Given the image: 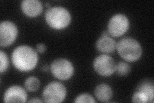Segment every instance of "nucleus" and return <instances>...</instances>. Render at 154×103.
I'll return each instance as SVG.
<instances>
[{"label":"nucleus","instance_id":"nucleus-10","mask_svg":"<svg viewBox=\"0 0 154 103\" xmlns=\"http://www.w3.org/2000/svg\"><path fill=\"white\" fill-rule=\"evenodd\" d=\"M42 5L38 0H24L21 2V10L28 17L38 16L42 11Z\"/></svg>","mask_w":154,"mask_h":103},{"label":"nucleus","instance_id":"nucleus-15","mask_svg":"<svg viewBox=\"0 0 154 103\" xmlns=\"http://www.w3.org/2000/svg\"><path fill=\"white\" fill-rule=\"evenodd\" d=\"M131 68L128 63L125 62H119L116 65L117 73L120 76H125L128 75L131 72Z\"/></svg>","mask_w":154,"mask_h":103},{"label":"nucleus","instance_id":"nucleus-6","mask_svg":"<svg viewBox=\"0 0 154 103\" xmlns=\"http://www.w3.org/2000/svg\"><path fill=\"white\" fill-rule=\"evenodd\" d=\"M129 25V20L126 16L122 14H116L110 19L107 32L112 37H118L128 31Z\"/></svg>","mask_w":154,"mask_h":103},{"label":"nucleus","instance_id":"nucleus-9","mask_svg":"<svg viewBox=\"0 0 154 103\" xmlns=\"http://www.w3.org/2000/svg\"><path fill=\"white\" fill-rule=\"evenodd\" d=\"M27 92L20 86L14 85L9 87L3 95L5 102H25L27 100Z\"/></svg>","mask_w":154,"mask_h":103},{"label":"nucleus","instance_id":"nucleus-19","mask_svg":"<svg viewBox=\"0 0 154 103\" xmlns=\"http://www.w3.org/2000/svg\"><path fill=\"white\" fill-rule=\"evenodd\" d=\"M46 50V46L45 44L38 43L36 46V51L38 53H44Z\"/></svg>","mask_w":154,"mask_h":103},{"label":"nucleus","instance_id":"nucleus-14","mask_svg":"<svg viewBox=\"0 0 154 103\" xmlns=\"http://www.w3.org/2000/svg\"><path fill=\"white\" fill-rule=\"evenodd\" d=\"M26 89L30 92H35L40 87V81L38 79L34 76L28 77L25 82Z\"/></svg>","mask_w":154,"mask_h":103},{"label":"nucleus","instance_id":"nucleus-16","mask_svg":"<svg viewBox=\"0 0 154 103\" xmlns=\"http://www.w3.org/2000/svg\"><path fill=\"white\" fill-rule=\"evenodd\" d=\"M9 66V60L7 55L3 50L0 51V72H5Z\"/></svg>","mask_w":154,"mask_h":103},{"label":"nucleus","instance_id":"nucleus-4","mask_svg":"<svg viewBox=\"0 0 154 103\" xmlns=\"http://www.w3.org/2000/svg\"><path fill=\"white\" fill-rule=\"evenodd\" d=\"M67 94L65 86L59 82H51L42 92L44 101L50 103H60L63 102Z\"/></svg>","mask_w":154,"mask_h":103},{"label":"nucleus","instance_id":"nucleus-3","mask_svg":"<svg viewBox=\"0 0 154 103\" xmlns=\"http://www.w3.org/2000/svg\"><path fill=\"white\" fill-rule=\"evenodd\" d=\"M119 55L128 62L137 61L142 56V47L136 40L132 37L122 39L116 45Z\"/></svg>","mask_w":154,"mask_h":103},{"label":"nucleus","instance_id":"nucleus-13","mask_svg":"<svg viewBox=\"0 0 154 103\" xmlns=\"http://www.w3.org/2000/svg\"><path fill=\"white\" fill-rule=\"evenodd\" d=\"M136 90L145 95L148 97L149 102H153L154 86L153 81L150 80L144 81L139 85Z\"/></svg>","mask_w":154,"mask_h":103},{"label":"nucleus","instance_id":"nucleus-1","mask_svg":"<svg viewBox=\"0 0 154 103\" xmlns=\"http://www.w3.org/2000/svg\"><path fill=\"white\" fill-rule=\"evenodd\" d=\"M38 60L37 52L27 45L17 47L14 49L12 54V62L14 67L21 72H28L34 69Z\"/></svg>","mask_w":154,"mask_h":103},{"label":"nucleus","instance_id":"nucleus-20","mask_svg":"<svg viewBox=\"0 0 154 103\" xmlns=\"http://www.w3.org/2000/svg\"><path fill=\"white\" fill-rule=\"evenodd\" d=\"M28 102H42V101L38 99H32L29 101Z\"/></svg>","mask_w":154,"mask_h":103},{"label":"nucleus","instance_id":"nucleus-2","mask_svg":"<svg viewBox=\"0 0 154 103\" xmlns=\"http://www.w3.org/2000/svg\"><path fill=\"white\" fill-rule=\"evenodd\" d=\"M45 18L48 25L55 30L66 28L71 21V16L68 10L62 7L49 8L45 12Z\"/></svg>","mask_w":154,"mask_h":103},{"label":"nucleus","instance_id":"nucleus-21","mask_svg":"<svg viewBox=\"0 0 154 103\" xmlns=\"http://www.w3.org/2000/svg\"><path fill=\"white\" fill-rule=\"evenodd\" d=\"M41 69L43 72H47L48 70H49V67H48V65H44L42 67Z\"/></svg>","mask_w":154,"mask_h":103},{"label":"nucleus","instance_id":"nucleus-11","mask_svg":"<svg viewBox=\"0 0 154 103\" xmlns=\"http://www.w3.org/2000/svg\"><path fill=\"white\" fill-rule=\"evenodd\" d=\"M117 43L112 37L101 36L96 43V48L105 54L113 52L116 49Z\"/></svg>","mask_w":154,"mask_h":103},{"label":"nucleus","instance_id":"nucleus-7","mask_svg":"<svg viewBox=\"0 0 154 103\" xmlns=\"http://www.w3.org/2000/svg\"><path fill=\"white\" fill-rule=\"evenodd\" d=\"M93 68L98 75L108 77L116 72V64L112 57L107 54H102L94 59Z\"/></svg>","mask_w":154,"mask_h":103},{"label":"nucleus","instance_id":"nucleus-18","mask_svg":"<svg viewBox=\"0 0 154 103\" xmlns=\"http://www.w3.org/2000/svg\"><path fill=\"white\" fill-rule=\"evenodd\" d=\"M132 101L134 102H137V103H146L149 102L148 97L143 94L142 92L136 91L133 94Z\"/></svg>","mask_w":154,"mask_h":103},{"label":"nucleus","instance_id":"nucleus-22","mask_svg":"<svg viewBox=\"0 0 154 103\" xmlns=\"http://www.w3.org/2000/svg\"><path fill=\"white\" fill-rule=\"evenodd\" d=\"M109 32L107 31H104L102 34V36H103V37H107V36H109Z\"/></svg>","mask_w":154,"mask_h":103},{"label":"nucleus","instance_id":"nucleus-17","mask_svg":"<svg viewBox=\"0 0 154 103\" xmlns=\"http://www.w3.org/2000/svg\"><path fill=\"white\" fill-rule=\"evenodd\" d=\"M75 102L76 103H83V102L95 103L96 101L94 99V98L92 96L88 94H82L75 98Z\"/></svg>","mask_w":154,"mask_h":103},{"label":"nucleus","instance_id":"nucleus-12","mask_svg":"<svg viewBox=\"0 0 154 103\" xmlns=\"http://www.w3.org/2000/svg\"><path fill=\"white\" fill-rule=\"evenodd\" d=\"M94 94L100 101L107 102L111 99L113 95V91L109 85L102 83L96 87Z\"/></svg>","mask_w":154,"mask_h":103},{"label":"nucleus","instance_id":"nucleus-8","mask_svg":"<svg viewBox=\"0 0 154 103\" xmlns=\"http://www.w3.org/2000/svg\"><path fill=\"white\" fill-rule=\"evenodd\" d=\"M18 34L17 26L12 21H5L0 24V45L7 47L16 40Z\"/></svg>","mask_w":154,"mask_h":103},{"label":"nucleus","instance_id":"nucleus-23","mask_svg":"<svg viewBox=\"0 0 154 103\" xmlns=\"http://www.w3.org/2000/svg\"><path fill=\"white\" fill-rule=\"evenodd\" d=\"M49 5H50V3H46V6H47V7H49Z\"/></svg>","mask_w":154,"mask_h":103},{"label":"nucleus","instance_id":"nucleus-5","mask_svg":"<svg viewBox=\"0 0 154 103\" xmlns=\"http://www.w3.org/2000/svg\"><path fill=\"white\" fill-rule=\"evenodd\" d=\"M50 70L54 77L62 81L69 79L75 72L73 64L64 58H59L53 61Z\"/></svg>","mask_w":154,"mask_h":103}]
</instances>
